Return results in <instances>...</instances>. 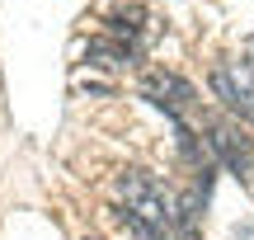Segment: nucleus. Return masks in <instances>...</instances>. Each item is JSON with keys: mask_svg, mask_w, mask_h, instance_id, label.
Segmentation results:
<instances>
[{"mask_svg": "<svg viewBox=\"0 0 254 240\" xmlns=\"http://www.w3.org/2000/svg\"><path fill=\"white\" fill-rule=\"evenodd\" d=\"M118 193L127 203V212L146 217V222H155L160 231H174V207L165 203V188L155 184L146 170H123L118 175Z\"/></svg>", "mask_w": 254, "mask_h": 240, "instance_id": "nucleus-1", "label": "nucleus"}, {"mask_svg": "<svg viewBox=\"0 0 254 240\" xmlns=\"http://www.w3.org/2000/svg\"><path fill=\"white\" fill-rule=\"evenodd\" d=\"M141 99H146V104H155V109H160L170 122H184L193 109H198V90H193L184 75L160 71V66L141 75Z\"/></svg>", "mask_w": 254, "mask_h": 240, "instance_id": "nucleus-2", "label": "nucleus"}, {"mask_svg": "<svg viewBox=\"0 0 254 240\" xmlns=\"http://www.w3.org/2000/svg\"><path fill=\"white\" fill-rule=\"evenodd\" d=\"M202 132H207L212 156H217L236 179H250V170H254V141L245 137V132H240L231 118H202Z\"/></svg>", "mask_w": 254, "mask_h": 240, "instance_id": "nucleus-3", "label": "nucleus"}, {"mask_svg": "<svg viewBox=\"0 0 254 240\" xmlns=\"http://www.w3.org/2000/svg\"><path fill=\"white\" fill-rule=\"evenodd\" d=\"M212 94L226 104V113L254 122V66H245V61L212 66Z\"/></svg>", "mask_w": 254, "mask_h": 240, "instance_id": "nucleus-4", "label": "nucleus"}, {"mask_svg": "<svg viewBox=\"0 0 254 240\" xmlns=\"http://www.w3.org/2000/svg\"><path fill=\"white\" fill-rule=\"evenodd\" d=\"M85 61H94V66H132V61H141V43H127V38H94L90 47H85Z\"/></svg>", "mask_w": 254, "mask_h": 240, "instance_id": "nucleus-5", "label": "nucleus"}, {"mask_svg": "<svg viewBox=\"0 0 254 240\" xmlns=\"http://www.w3.org/2000/svg\"><path fill=\"white\" fill-rule=\"evenodd\" d=\"M202 203H207V198H202L198 188L179 193V203H174V236H179V240H202V236H198V222H202Z\"/></svg>", "mask_w": 254, "mask_h": 240, "instance_id": "nucleus-6", "label": "nucleus"}, {"mask_svg": "<svg viewBox=\"0 0 254 240\" xmlns=\"http://www.w3.org/2000/svg\"><path fill=\"white\" fill-rule=\"evenodd\" d=\"M146 5H113L109 9V19H104V24H109V33L113 38H127V43H136V38H141V28H146Z\"/></svg>", "mask_w": 254, "mask_h": 240, "instance_id": "nucleus-7", "label": "nucleus"}, {"mask_svg": "<svg viewBox=\"0 0 254 240\" xmlns=\"http://www.w3.org/2000/svg\"><path fill=\"white\" fill-rule=\"evenodd\" d=\"M123 217V226H127V236L132 240H165L170 231H160L155 222H146V217H136V212H118Z\"/></svg>", "mask_w": 254, "mask_h": 240, "instance_id": "nucleus-8", "label": "nucleus"}, {"mask_svg": "<svg viewBox=\"0 0 254 240\" xmlns=\"http://www.w3.org/2000/svg\"><path fill=\"white\" fill-rule=\"evenodd\" d=\"M245 66H254V33L245 38Z\"/></svg>", "mask_w": 254, "mask_h": 240, "instance_id": "nucleus-9", "label": "nucleus"}, {"mask_svg": "<svg viewBox=\"0 0 254 240\" xmlns=\"http://www.w3.org/2000/svg\"><path fill=\"white\" fill-rule=\"evenodd\" d=\"M80 240H99V236H80Z\"/></svg>", "mask_w": 254, "mask_h": 240, "instance_id": "nucleus-10", "label": "nucleus"}]
</instances>
